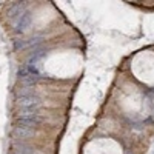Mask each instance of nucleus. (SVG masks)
I'll list each match as a JSON object with an SVG mask.
<instances>
[{
    "mask_svg": "<svg viewBox=\"0 0 154 154\" xmlns=\"http://www.w3.org/2000/svg\"><path fill=\"white\" fill-rule=\"evenodd\" d=\"M42 122V117L36 113V109H26L22 108V111L17 117V123L23 125V126H29V128H34L38 123Z\"/></svg>",
    "mask_w": 154,
    "mask_h": 154,
    "instance_id": "nucleus-1",
    "label": "nucleus"
},
{
    "mask_svg": "<svg viewBox=\"0 0 154 154\" xmlns=\"http://www.w3.org/2000/svg\"><path fill=\"white\" fill-rule=\"evenodd\" d=\"M17 103L22 108H26V109H36L42 105V100L37 94H32V96H26V97H17Z\"/></svg>",
    "mask_w": 154,
    "mask_h": 154,
    "instance_id": "nucleus-2",
    "label": "nucleus"
},
{
    "mask_svg": "<svg viewBox=\"0 0 154 154\" xmlns=\"http://www.w3.org/2000/svg\"><path fill=\"white\" fill-rule=\"evenodd\" d=\"M31 22H32L31 13H28V11H25V13L22 14L19 19L13 20V25L15 26V28H17V31H19V32H25L26 29H29Z\"/></svg>",
    "mask_w": 154,
    "mask_h": 154,
    "instance_id": "nucleus-3",
    "label": "nucleus"
},
{
    "mask_svg": "<svg viewBox=\"0 0 154 154\" xmlns=\"http://www.w3.org/2000/svg\"><path fill=\"white\" fill-rule=\"evenodd\" d=\"M23 13H25V2H14L13 6L8 9V17L13 22L15 19H19Z\"/></svg>",
    "mask_w": 154,
    "mask_h": 154,
    "instance_id": "nucleus-4",
    "label": "nucleus"
},
{
    "mask_svg": "<svg viewBox=\"0 0 154 154\" xmlns=\"http://www.w3.org/2000/svg\"><path fill=\"white\" fill-rule=\"evenodd\" d=\"M14 133H15V136H17V137H20V139H28V137H31L32 134H34V128L19 125V126H15Z\"/></svg>",
    "mask_w": 154,
    "mask_h": 154,
    "instance_id": "nucleus-5",
    "label": "nucleus"
},
{
    "mask_svg": "<svg viewBox=\"0 0 154 154\" xmlns=\"http://www.w3.org/2000/svg\"><path fill=\"white\" fill-rule=\"evenodd\" d=\"M42 57H45V51H36V52L28 59V66H36V63H37Z\"/></svg>",
    "mask_w": 154,
    "mask_h": 154,
    "instance_id": "nucleus-6",
    "label": "nucleus"
},
{
    "mask_svg": "<svg viewBox=\"0 0 154 154\" xmlns=\"http://www.w3.org/2000/svg\"><path fill=\"white\" fill-rule=\"evenodd\" d=\"M22 80V85L26 86V88H31V86H34V83L38 80V77L37 76H28V77H25V79H20Z\"/></svg>",
    "mask_w": 154,
    "mask_h": 154,
    "instance_id": "nucleus-7",
    "label": "nucleus"
},
{
    "mask_svg": "<svg viewBox=\"0 0 154 154\" xmlns=\"http://www.w3.org/2000/svg\"><path fill=\"white\" fill-rule=\"evenodd\" d=\"M32 94H36V91L32 90V88H20V90L17 91V97H26V96H32Z\"/></svg>",
    "mask_w": 154,
    "mask_h": 154,
    "instance_id": "nucleus-8",
    "label": "nucleus"
},
{
    "mask_svg": "<svg viewBox=\"0 0 154 154\" xmlns=\"http://www.w3.org/2000/svg\"><path fill=\"white\" fill-rule=\"evenodd\" d=\"M29 76V71H28V66L26 68H19L17 71V77H20V79H25V77Z\"/></svg>",
    "mask_w": 154,
    "mask_h": 154,
    "instance_id": "nucleus-9",
    "label": "nucleus"
}]
</instances>
